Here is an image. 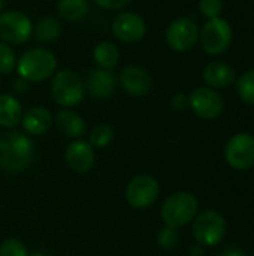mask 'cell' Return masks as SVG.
Segmentation results:
<instances>
[{
	"label": "cell",
	"instance_id": "2e32d148",
	"mask_svg": "<svg viewBox=\"0 0 254 256\" xmlns=\"http://www.w3.org/2000/svg\"><path fill=\"white\" fill-rule=\"evenodd\" d=\"M205 84L211 88H226L237 81L235 69L223 62H211L202 72Z\"/></svg>",
	"mask_w": 254,
	"mask_h": 256
},
{
	"label": "cell",
	"instance_id": "e0dca14e",
	"mask_svg": "<svg viewBox=\"0 0 254 256\" xmlns=\"http://www.w3.org/2000/svg\"><path fill=\"white\" fill-rule=\"evenodd\" d=\"M52 120L54 118L46 108L34 106V108H30L25 114H22L21 124H22L25 134L39 136L49 130V128L52 126Z\"/></svg>",
	"mask_w": 254,
	"mask_h": 256
},
{
	"label": "cell",
	"instance_id": "ac0fdd59",
	"mask_svg": "<svg viewBox=\"0 0 254 256\" xmlns=\"http://www.w3.org/2000/svg\"><path fill=\"white\" fill-rule=\"evenodd\" d=\"M54 123L57 126V129L67 138H72V140H78L81 138L84 134H85V129H87V124L84 122V118L70 111V110H61L57 112L55 118H54Z\"/></svg>",
	"mask_w": 254,
	"mask_h": 256
},
{
	"label": "cell",
	"instance_id": "5bb4252c",
	"mask_svg": "<svg viewBox=\"0 0 254 256\" xmlns=\"http://www.w3.org/2000/svg\"><path fill=\"white\" fill-rule=\"evenodd\" d=\"M64 159L67 166L76 174H85L94 166L96 152L94 148L82 140H75L66 147Z\"/></svg>",
	"mask_w": 254,
	"mask_h": 256
},
{
	"label": "cell",
	"instance_id": "7402d4cb",
	"mask_svg": "<svg viewBox=\"0 0 254 256\" xmlns=\"http://www.w3.org/2000/svg\"><path fill=\"white\" fill-rule=\"evenodd\" d=\"M88 0H58L57 12L58 15L70 22H76L85 18L88 14Z\"/></svg>",
	"mask_w": 254,
	"mask_h": 256
},
{
	"label": "cell",
	"instance_id": "d4e9b609",
	"mask_svg": "<svg viewBox=\"0 0 254 256\" xmlns=\"http://www.w3.org/2000/svg\"><path fill=\"white\" fill-rule=\"evenodd\" d=\"M16 68V56L10 45L0 42V74L9 75Z\"/></svg>",
	"mask_w": 254,
	"mask_h": 256
},
{
	"label": "cell",
	"instance_id": "7a4b0ae2",
	"mask_svg": "<svg viewBox=\"0 0 254 256\" xmlns=\"http://www.w3.org/2000/svg\"><path fill=\"white\" fill-rule=\"evenodd\" d=\"M57 69L55 56L45 48H31L22 52L16 62V70L28 82H42L54 75Z\"/></svg>",
	"mask_w": 254,
	"mask_h": 256
},
{
	"label": "cell",
	"instance_id": "ffe728a7",
	"mask_svg": "<svg viewBox=\"0 0 254 256\" xmlns=\"http://www.w3.org/2000/svg\"><path fill=\"white\" fill-rule=\"evenodd\" d=\"M61 34V24L54 16H42L33 27V38L40 44L55 40Z\"/></svg>",
	"mask_w": 254,
	"mask_h": 256
},
{
	"label": "cell",
	"instance_id": "9c48e42d",
	"mask_svg": "<svg viewBox=\"0 0 254 256\" xmlns=\"http://www.w3.org/2000/svg\"><path fill=\"white\" fill-rule=\"evenodd\" d=\"M226 164L237 171H247L254 166V136L250 134L234 135L225 147Z\"/></svg>",
	"mask_w": 254,
	"mask_h": 256
},
{
	"label": "cell",
	"instance_id": "d6986e66",
	"mask_svg": "<svg viewBox=\"0 0 254 256\" xmlns=\"http://www.w3.org/2000/svg\"><path fill=\"white\" fill-rule=\"evenodd\" d=\"M22 106L12 94H0V126L4 129H13L21 123Z\"/></svg>",
	"mask_w": 254,
	"mask_h": 256
},
{
	"label": "cell",
	"instance_id": "484cf974",
	"mask_svg": "<svg viewBox=\"0 0 254 256\" xmlns=\"http://www.w3.org/2000/svg\"><path fill=\"white\" fill-rule=\"evenodd\" d=\"M180 243V232L177 228H171V226H163L159 234H157V244L159 248L165 249V250H172L178 246Z\"/></svg>",
	"mask_w": 254,
	"mask_h": 256
},
{
	"label": "cell",
	"instance_id": "7c38bea8",
	"mask_svg": "<svg viewBox=\"0 0 254 256\" xmlns=\"http://www.w3.org/2000/svg\"><path fill=\"white\" fill-rule=\"evenodd\" d=\"M114 36L126 44L141 40L147 33V24L144 18L135 12H121L112 21Z\"/></svg>",
	"mask_w": 254,
	"mask_h": 256
},
{
	"label": "cell",
	"instance_id": "8992f818",
	"mask_svg": "<svg viewBox=\"0 0 254 256\" xmlns=\"http://www.w3.org/2000/svg\"><path fill=\"white\" fill-rule=\"evenodd\" d=\"M199 42L202 50L210 56L223 54L232 42V27L223 18L208 20L199 32Z\"/></svg>",
	"mask_w": 254,
	"mask_h": 256
},
{
	"label": "cell",
	"instance_id": "83f0119b",
	"mask_svg": "<svg viewBox=\"0 0 254 256\" xmlns=\"http://www.w3.org/2000/svg\"><path fill=\"white\" fill-rule=\"evenodd\" d=\"M222 9H223L222 0H199V10L208 20L219 18Z\"/></svg>",
	"mask_w": 254,
	"mask_h": 256
},
{
	"label": "cell",
	"instance_id": "ba28073f",
	"mask_svg": "<svg viewBox=\"0 0 254 256\" xmlns=\"http://www.w3.org/2000/svg\"><path fill=\"white\" fill-rule=\"evenodd\" d=\"M160 194L159 183L148 174H139L133 177L126 188V201L135 210L150 208Z\"/></svg>",
	"mask_w": 254,
	"mask_h": 256
},
{
	"label": "cell",
	"instance_id": "5b68a950",
	"mask_svg": "<svg viewBox=\"0 0 254 256\" xmlns=\"http://www.w3.org/2000/svg\"><path fill=\"white\" fill-rule=\"evenodd\" d=\"M51 94L60 106H76L82 102L85 96L84 81L79 78L78 74L69 69L58 70L51 82Z\"/></svg>",
	"mask_w": 254,
	"mask_h": 256
},
{
	"label": "cell",
	"instance_id": "4316f807",
	"mask_svg": "<svg viewBox=\"0 0 254 256\" xmlns=\"http://www.w3.org/2000/svg\"><path fill=\"white\" fill-rule=\"evenodd\" d=\"M0 256H28V250L21 240L7 238L0 244Z\"/></svg>",
	"mask_w": 254,
	"mask_h": 256
},
{
	"label": "cell",
	"instance_id": "836d02e7",
	"mask_svg": "<svg viewBox=\"0 0 254 256\" xmlns=\"http://www.w3.org/2000/svg\"><path fill=\"white\" fill-rule=\"evenodd\" d=\"M3 8H4V0H0V14L3 10Z\"/></svg>",
	"mask_w": 254,
	"mask_h": 256
},
{
	"label": "cell",
	"instance_id": "30bf717a",
	"mask_svg": "<svg viewBox=\"0 0 254 256\" xmlns=\"http://www.w3.org/2000/svg\"><path fill=\"white\" fill-rule=\"evenodd\" d=\"M165 38L171 50L184 52L196 45V42L199 40V30L193 20L181 16L169 24Z\"/></svg>",
	"mask_w": 254,
	"mask_h": 256
},
{
	"label": "cell",
	"instance_id": "9a60e30c",
	"mask_svg": "<svg viewBox=\"0 0 254 256\" xmlns=\"http://www.w3.org/2000/svg\"><path fill=\"white\" fill-rule=\"evenodd\" d=\"M117 76L112 70L94 68L88 72L84 87L91 98L96 99H108L114 94L117 88Z\"/></svg>",
	"mask_w": 254,
	"mask_h": 256
},
{
	"label": "cell",
	"instance_id": "52a82bcc",
	"mask_svg": "<svg viewBox=\"0 0 254 256\" xmlns=\"http://www.w3.org/2000/svg\"><path fill=\"white\" fill-rule=\"evenodd\" d=\"M33 34L31 20L19 10L0 14V38L7 45L25 44Z\"/></svg>",
	"mask_w": 254,
	"mask_h": 256
},
{
	"label": "cell",
	"instance_id": "6da1fadb",
	"mask_svg": "<svg viewBox=\"0 0 254 256\" xmlns=\"http://www.w3.org/2000/svg\"><path fill=\"white\" fill-rule=\"evenodd\" d=\"M34 158L33 141L16 130L0 136V168L9 174H19L27 170Z\"/></svg>",
	"mask_w": 254,
	"mask_h": 256
},
{
	"label": "cell",
	"instance_id": "44dd1931",
	"mask_svg": "<svg viewBox=\"0 0 254 256\" xmlns=\"http://www.w3.org/2000/svg\"><path fill=\"white\" fill-rule=\"evenodd\" d=\"M93 58H94L97 68L112 70V69L118 64L120 51H118V48H117L114 44L105 40V42H100V44H97V45L94 46Z\"/></svg>",
	"mask_w": 254,
	"mask_h": 256
},
{
	"label": "cell",
	"instance_id": "8fae6325",
	"mask_svg": "<svg viewBox=\"0 0 254 256\" xmlns=\"http://www.w3.org/2000/svg\"><path fill=\"white\" fill-rule=\"evenodd\" d=\"M189 106L204 120H214L217 118L225 108L222 96L211 87H198L189 96Z\"/></svg>",
	"mask_w": 254,
	"mask_h": 256
},
{
	"label": "cell",
	"instance_id": "e575fe53",
	"mask_svg": "<svg viewBox=\"0 0 254 256\" xmlns=\"http://www.w3.org/2000/svg\"><path fill=\"white\" fill-rule=\"evenodd\" d=\"M252 256H254V255H252Z\"/></svg>",
	"mask_w": 254,
	"mask_h": 256
},
{
	"label": "cell",
	"instance_id": "603a6c76",
	"mask_svg": "<svg viewBox=\"0 0 254 256\" xmlns=\"http://www.w3.org/2000/svg\"><path fill=\"white\" fill-rule=\"evenodd\" d=\"M237 93L243 102L254 106V69H250L240 75L235 81Z\"/></svg>",
	"mask_w": 254,
	"mask_h": 256
},
{
	"label": "cell",
	"instance_id": "cb8c5ba5",
	"mask_svg": "<svg viewBox=\"0 0 254 256\" xmlns=\"http://www.w3.org/2000/svg\"><path fill=\"white\" fill-rule=\"evenodd\" d=\"M112 141H114V129L105 123L94 126L88 136V144L93 148H105Z\"/></svg>",
	"mask_w": 254,
	"mask_h": 256
},
{
	"label": "cell",
	"instance_id": "277c9868",
	"mask_svg": "<svg viewBox=\"0 0 254 256\" xmlns=\"http://www.w3.org/2000/svg\"><path fill=\"white\" fill-rule=\"evenodd\" d=\"M192 232L198 244L204 248H214L220 244L226 236V220L219 212H201L193 219Z\"/></svg>",
	"mask_w": 254,
	"mask_h": 256
},
{
	"label": "cell",
	"instance_id": "f546056e",
	"mask_svg": "<svg viewBox=\"0 0 254 256\" xmlns=\"http://www.w3.org/2000/svg\"><path fill=\"white\" fill-rule=\"evenodd\" d=\"M171 105H172V108L177 110V111H184V110L189 106V98H187L186 94H183V93H177V94L172 98Z\"/></svg>",
	"mask_w": 254,
	"mask_h": 256
},
{
	"label": "cell",
	"instance_id": "4dcf8cb0",
	"mask_svg": "<svg viewBox=\"0 0 254 256\" xmlns=\"http://www.w3.org/2000/svg\"><path fill=\"white\" fill-rule=\"evenodd\" d=\"M28 86H30V82L19 76V78L13 82V90H15L16 93L21 94V93H25V92L28 90Z\"/></svg>",
	"mask_w": 254,
	"mask_h": 256
},
{
	"label": "cell",
	"instance_id": "4fadbf2b",
	"mask_svg": "<svg viewBox=\"0 0 254 256\" xmlns=\"http://www.w3.org/2000/svg\"><path fill=\"white\" fill-rule=\"evenodd\" d=\"M120 82L124 92L135 98L145 96L153 88V78L150 72L136 64H129L121 70Z\"/></svg>",
	"mask_w": 254,
	"mask_h": 256
},
{
	"label": "cell",
	"instance_id": "d6a6232c",
	"mask_svg": "<svg viewBox=\"0 0 254 256\" xmlns=\"http://www.w3.org/2000/svg\"><path fill=\"white\" fill-rule=\"evenodd\" d=\"M220 256H247L241 249H237V248H232V249H226Z\"/></svg>",
	"mask_w": 254,
	"mask_h": 256
},
{
	"label": "cell",
	"instance_id": "1f68e13d",
	"mask_svg": "<svg viewBox=\"0 0 254 256\" xmlns=\"http://www.w3.org/2000/svg\"><path fill=\"white\" fill-rule=\"evenodd\" d=\"M189 254H190V256H202L204 255V246L196 243L189 249Z\"/></svg>",
	"mask_w": 254,
	"mask_h": 256
},
{
	"label": "cell",
	"instance_id": "f1b7e54d",
	"mask_svg": "<svg viewBox=\"0 0 254 256\" xmlns=\"http://www.w3.org/2000/svg\"><path fill=\"white\" fill-rule=\"evenodd\" d=\"M99 8L102 9H111V10H115V9H121L124 6H127L132 0H93Z\"/></svg>",
	"mask_w": 254,
	"mask_h": 256
},
{
	"label": "cell",
	"instance_id": "3957f363",
	"mask_svg": "<svg viewBox=\"0 0 254 256\" xmlns=\"http://www.w3.org/2000/svg\"><path fill=\"white\" fill-rule=\"evenodd\" d=\"M199 212V202L190 192H175L168 196L162 206L160 216L166 226L183 228L193 222Z\"/></svg>",
	"mask_w": 254,
	"mask_h": 256
}]
</instances>
